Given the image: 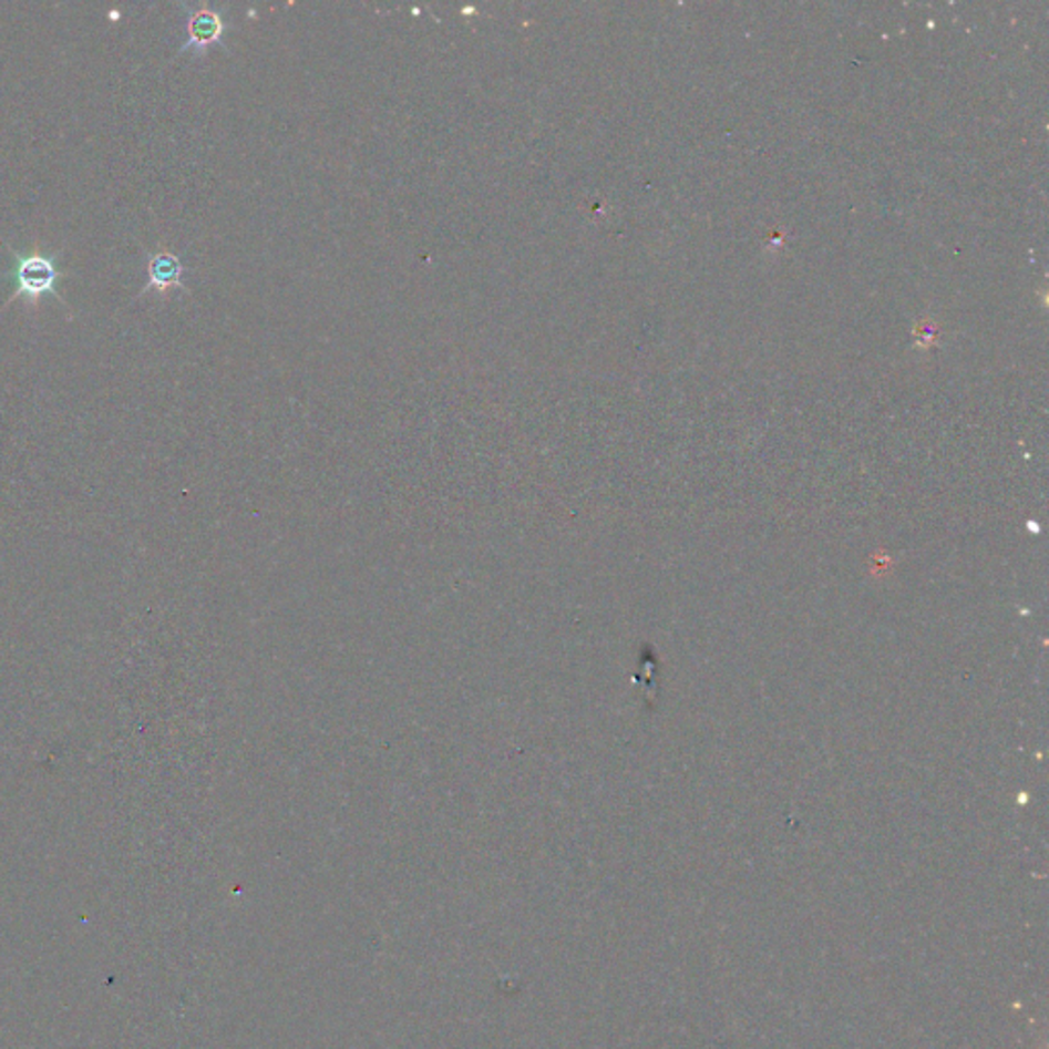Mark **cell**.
<instances>
[{
	"instance_id": "1",
	"label": "cell",
	"mask_w": 1049,
	"mask_h": 1049,
	"mask_svg": "<svg viewBox=\"0 0 1049 1049\" xmlns=\"http://www.w3.org/2000/svg\"><path fill=\"white\" fill-rule=\"evenodd\" d=\"M9 250L13 255L14 263L13 269L7 272V277L13 281L14 289L9 301L4 304V308L14 300H23L28 301L29 306H33V310H38L40 301L48 296H54L55 300L66 304L58 289V284L64 277V271L58 265L62 250L43 253L40 248H33L29 253H17L13 246H9Z\"/></svg>"
},
{
	"instance_id": "2",
	"label": "cell",
	"mask_w": 1049,
	"mask_h": 1049,
	"mask_svg": "<svg viewBox=\"0 0 1049 1049\" xmlns=\"http://www.w3.org/2000/svg\"><path fill=\"white\" fill-rule=\"evenodd\" d=\"M226 33V21L216 9L199 7L187 14V41L181 45L178 55L192 52L205 55L212 45H219Z\"/></svg>"
},
{
	"instance_id": "3",
	"label": "cell",
	"mask_w": 1049,
	"mask_h": 1049,
	"mask_svg": "<svg viewBox=\"0 0 1049 1049\" xmlns=\"http://www.w3.org/2000/svg\"><path fill=\"white\" fill-rule=\"evenodd\" d=\"M183 272L185 267L175 253L171 250H156L148 257V281L142 287L140 298L146 296L148 291H156L158 296L166 298L173 289H185L183 284Z\"/></svg>"
}]
</instances>
